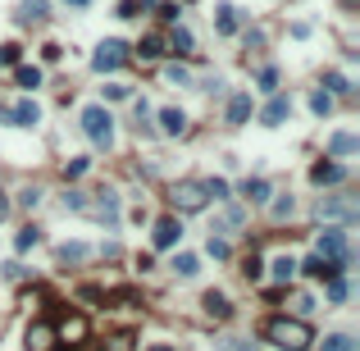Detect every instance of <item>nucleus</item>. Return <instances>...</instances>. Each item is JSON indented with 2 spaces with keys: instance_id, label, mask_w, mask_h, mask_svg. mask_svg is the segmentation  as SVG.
I'll return each mask as SVG.
<instances>
[{
  "instance_id": "f257e3e1",
  "label": "nucleus",
  "mask_w": 360,
  "mask_h": 351,
  "mask_svg": "<svg viewBox=\"0 0 360 351\" xmlns=\"http://www.w3.org/2000/svg\"><path fill=\"white\" fill-rule=\"evenodd\" d=\"M264 342H273L278 351H310V342H315V329H310L306 319H287V315H273L260 324Z\"/></svg>"
},
{
  "instance_id": "f03ea898",
  "label": "nucleus",
  "mask_w": 360,
  "mask_h": 351,
  "mask_svg": "<svg viewBox=\"0 0 360 351\" xmlns=\"http://www.w3.org/2000/svg\"><path fill=\"white\" fill-rule=\"evenodd\" d=\"M169 206H174L178 215H197V210H206L210 206L206 183H201V178H183V183H174L169 187Z\"/></svg>"
},
{
  "instance_id": "7ed1b4c3",
  "label": "nucleus",
  "mask_w": 360,
  "mask_h": 351,
  "mask_svg": "<svg viewBox=\"0 0 360 351\" xmlns=\"http://www.w3.org/2000/svg\"><path fill=\"white\" fill-rule=\"evenodd\" d=\"M82 132H87L91 146H100V151L114 146V119H109L105 105H87V110H82Z\"/></svg>"
},
{
  "instance_id": "20e7f679",
  "label": "nucleus",
  "mask_w": 360,
  "mask_h": 351,
  "mask_svg": "<svg viewBox=\"0 0 360 351\" xmlns=\"http://www.w3.org/2000/svg\"><path fill=\"white\" fill-rule=\"evenodd\" d=\"M315 255H324V260H333L338 269H347L351 264V246H347V228H324L319 233V251Z\"/></svg>"
},
{
  "instance_id": "39448f33",
  "label": "nucleus",
  "mask_w": 360,
  "mask_h": 351,
  "mask_svg": "<svg viewBox=\"0 0 360 351\" xmlns=\"http://www.w3.org/2000/svg\"><path fill=\"white\" fill-rule=\"evenodd\" d=\"M128 60H132V55H128V46L109 37V42L96 46V55H91V69H96V73H114V69H123Z\"/></svg>"
},
{
  "instance_id": "423d86ee",
  "label": "nucleus",
  "mask_w": 360,
  "mask_h": 351,
  "mask_svg": "<svg viewBox=\"0 0 360 351\" xmlns=\"http://www.w3.org/2000/svg\"><path fill=\"white\" fill-rule=\"evenodd\" d=\"M315 215H319V219H342V224H356L360 206H356V197H319Z\"/></svg>"
},
{
  "instance_id": "0eeeda50",
  "label": "nucleus",
  "mask_w": 360,
  "mask_h": 351,
  "mask_svg": "<svg viewBox=\"0 0 360 351\" xmlns=\"http://www.w3.org/2000/svg\"><path fill=\"white\" fill-rule=\"evenodd\" d=\"M82 215H91V219H105V224H114V219H119V192H109V187L91 192V197H87V206H82Z\"/></svg>"
},
{
  "instance_id": "6e6552de",
  "label": "nucleus",
  "mask_w": 360,
  "mask_h": 351,
  "mask_svg": "<svg viewBox=\"0 0 360 351\" xmlns=\"http://www.w3.org/2000/svg\"><path fill=\"white\" fill-rule=\"evenodd\" d=\"M178 237H183V224H178V215H160L151 228V242L160 246V251H169V246H178Z\"/></svg>"
},
{
  "instance_id": "1a4fd4ad",
  "label": "nucleus",
  "mask_w": 360,
  "mask_h": 351,
  "mask_svg": "<svg viewBox=\"0 0 360 351\" xmlns=\"http://www.w3.org/2000/svg\"><path fill=\"white\" fill-rule=\"evenodd\" d=\"M23 347H28V351H55V324H46V319L28 324V333H23Z\"/></svg>"
},
{
  "instance_id": "9d476101",
  "label": "nucleus",
  "mask_w": 360,
  "mask_h": 351,
  "mask_svg": "<svg viewBox=\"0 0 360 351\" xmlns=\"http://www.w3.org/2000/svg\"><path fill=\"white\" fill-rule=\"evenodd\" d=\"M87 319H82V315H64V319H60V324H55V338H64L69 342V347H82V342H87Z\"/></svg>"
},
{
  "instance_id": "9b49d317",
  "label": "nucleus",
  "mask_w": 360,
  "mask_h": 351,
  "mask_svg": "<svg viewBox=\"0 0 360 351\" xmlns=\"http://www.w3.org/2000/svg\"><path fill=\"white\" fill-rule=\"evenodd\" d=\"M10 123H14V128H37V123H42V105H37L33 96L14 100V105H10Z\"/></svg>"
},
{
  "instance_id": "f8f14e48",
  "label": "nucleus",
  "mask_w": 360,
  "mask_h": 351,
  "mask_svg": "<svg viewBox=\"0 0 360 351\" xmlns=\"http://www.w3.org/2000/svg\"><path fill=\"white\" fill-rule=\"evenodd\" d=\"M292 114V96H283V91H273L269 96V105H264V114H260V123L264 128H278V123Z\"/></svg>"
},
{
  "instance_id": "ddd939ff",
  "label": "nucleus",
  "mask_w": 360,
  "mask_h": 351,
  "mask_svg": "<svg viewBox=\"0 0 360 351\" xmlns=\"http://www.w3.org/2000/svg\"><path fill=\"white\" fill-rule=\"evenodd\" d=\"M347 178V165H333V160H319L315 169H310V183L315 187H333V183H342Z\"/></svg>"
},
{
  "instance_id": "4468645a",
  "label": "nucleus",
  "mask_w": 360,
  "mask_h": 351,
  "mask_svg": "<svg viewBox=\"0 0 360 351\" xmlns=\"http://www.w3.org/2000/svg\"><path fill=\"white\" fill-rule=\"evenodd\" d=\"M296 269H301L306 278H319V283H328V278H338V274H342L338 264L324 260V255H310V260H306V264H296Z\"/></svg>"
},
{
  "instance_id": "2eb2a0df",
  "label": "nucleus",
  "mask_w": 360,
  "mask_h": 351,
  "mask_svg": "<svg viewBox=\"0 0 360 351\" xmlns=\"http://www.w3.org/2000/svg\"><path fill=\"white\" fill-rule=\"evenodd\" d=\"M51 19V0H19V23L33 28V23H46Z\"/></svg>"
},
{
  "instance_id": "dca6fc26",
  "label": "nucleus",
  "mask_w": 360,
  "mask_h": 351,
  "mask_svg": "<svg viewBox=\"0 0 360 351\" xmlns=\"http://www.w3.org/2000/svg\"><path fill=\"white\" fill-rule=\"evenodd\" d=\"M242 28V10H233V5H219L215 10V33L219 37H233Z\"/></svg>"
},
{
  "instance_id": "f3484780",
  "label": "nucleus",
  "mask_w": 360,
  "mask_h": 351,
  "mask_svg": "<svg viewBox=\"0 0 360 351\" xmlns=\"http://www.w3.org/2000/svg\"><path fill=\"white\" fill-rule=\"evenodd\" d=\"M246 119H251V91H237V96H228V123L242 128Z\"/></svg>"
},
{
  "instance_id": "a211bd4d",
  "label": "nucleus",
  "mask_w": 360,
  "mask_h": 351,
  "mask_svg": "<svg viewBox=\"0 0 360 351\" xmlns=\"http://www.w3.org/2000/svg\"><path fill=\"white\" fill-rule=\"evenodd\" d=\"M201 306H206L210 319H233V306H228V296L224 292H206L201 296Z\"/></svg>"
},
{
  "instance_id": "6ab92c4d",
  "label": "nucleus",
  "mask_w": 360,
  "mask_h": 351,
  "mask_svg": "<svg viewBox=\"0 0 360 351\" xmlns=\"http://www.w3.org/2000/svg\"><path fill=\"white\" fill-rule=\"evenodd\" d=\"M164 51H169V46H164V37H160V33H146L142 42H137V60H146V64H151V60H160Z\"/></svg>"
},
{
  "instance_id": "aec40b11",
  "label": "nucleus",
  "mask_w": 360,
  "mask_h": 351,
  "mask_svg": "<svg viewBox=\"0 0 360 351\" xmlns=\"http://www.w3.org/2000/svg\"><path fill=\"white\" fill-rule=\"evenodd\" d=\"M356 151H360L356 132H333V137H328V155H356Z\"/></svg>"
},
{
  "instance_id": "412c9836",
  "label": "nucleus",
  "mask_w": 360,
  "mask_h": 351,
  "mask_svg": "<svg viewBox=\"0 0 360 351\" xmlns=\"http://www.w3.org/2000/svg\"><path fill=\"white\" fill-rule=\"evenodd\" d=\"M160 128L169 132V137H183V132H187V114L169 105V110H160Z\"/></svg>"
},
{
  "instance_id": "4be33fe9",
  "label": "nucleus",
  "mask_w": 360,
  "mask_h": 351,
  "mask_svg": "<svg viewBox=\"0 0 360 351\" xmlns=\"http://www.w3.org/2000/svg\"><path fill=\"white\" fill-rule=\"evenodd\" d=\"M242 197L251 201V206H260V201H269V183L264 178H242V187H237Z\"/></svg>"
},
{
  "instance_id": "5701e85b",
  "label": "nucleus",
  "mask_w": 360,
  "mask_h": 351,
  "mask_svg": "<svg viewBox=\"0 0 360 351\" xmlns=\"http://www.w3.org/2000/svg\"><path fill=\"white\" fill-rule=\"evenodd\" d=\"M37 242H42V228H37V224H28V228H19V237H14V251L28 255V251L37 246Z\"/></svg>"
},
{
  "instance_id": "b1692460",
  "label": "nucleus",
  "mask_w": 360,
  "mask_h": 351,
  "mask_svg": "<svg viewBox=\"0 0 360 351\" xmlns=\"http://www.w3.org/2000/svg\"><path fill=\"white\" fill-rule=\"evenodd\" d=\"M55 255H60V260H64V264H82V260H87V255H91V246H82V242H64V246H60V251H55Z\"/></svg>"
},
{
  "instance_id": "393cba45",
  "label": "nucleus",
  "mask_w": 360,
  "mask_h": 351,
  "mask_svg": "<svg viewBox=\"0 0 360 351\" xmlns=\"http://www.w3.org/2000/svg\"><path fill=\"white\" fill-rule=\"evenodd\" d=\"M14 82H19V87H28V91L42 87V69H37V64H19V69H14Z\"/></svg>"
},
{
  "instance_id": "a878e982",
  "label": "nucleus",
  "mask_w": 360,
  "mask_h": 351,
  "mask_svg": "<svg viewBox=\"0 0 360 351\" xmlns=\"http://www.w3.org/2000/svg\"><path fill=\"white\" fill-rule=\"evenodd\" d=\"M164 46H169L174 55H192V46H197V42H192V33H187V28H174V37H169Z\"/></svg>"
},
{
  "instance_id": "bb28decb",
  "label": "nucleus",
  "mask_w": 360,
  "mask_h": 351,
  "mask_svg": "<svg viewBox=\"0 0 360 351\" xmlns=\"http://www.w3.org/2000/svg\"><path fill=\"white\" fill-rule=\"evenodd\" d=\"M269 269H273V278H278V283H292V274H296V260H292V255H278V260H273Z\"/></svg>"
},
{
  "instance_id": "cd10ccee",
  "label": "nucleus",
  "mask_w": 360,
  "mask_h": 351,
  "mask_svg": "<svg viewBox=\"0 0 360 351\" xmlns=\"http://www.w3.org/2000/svg\"><path fill=\"white\" fill-rule=\"evenodd\" d=\"M169 269H174V274H178V278H192V274H197V255H192V251H183V255H174V264H169Z\"/></svg>"
},
{
  "instance_id": "c85d7f7f",
  "label": "nucleus",
  "mask_w": 360,
  "mask_h": 351,
  "mask_svg": "<svg viewBox=\"0 0 360 351\" xmlns=\"http://www.w3.org/2000/svg\"><path fill=\"white\" fill-rule=\"evenodd\" d=\"M242 274L251 278V283L264 274V264H260V255H255V251H246V255H242Z\"/></svg>"
},
{
  "instance_id": "c756f323",
  "label": "nucleus",
  "mask_w": 360,
  "mask_h": 351,
  "mask_svg": "<svg viewBox=\"0 0 360 351\" xmlns=\"http://www.w3.org/2000/svg\"><path fill=\"white\" fill-rule=\"evenodd\" d=\"M324 87H328V96H347L351 91V82L342 73H324Z\"/></svg>"
},
{
  "instance_id": "7c9ffc66",
  "label": "nucleus",
  "mask_w": 360,
  "mask_h": 351,
  "mask_svg": "<svg viewBox=\"0 0 360 351\" xmlns=\"http://www.w3.org/2000/svg\"><path fill=\"white\" fill-rule=\"evenodd\" d=\"M319 351H356V342L347 338V333H333V338H324V347Z\"/></svg>"
},
{
  "instance_id": "2f4dec72",
  "label": "nucleus",
  "mask_w": 360,
  "mask_h": 351,
  "mask_svg": "<svg viewBox=\"0 0 360 351\" xmlns=\"http://www.w3.org/2000/svg\"><path fill=\"white\" fill-rule=\"evenodd\" d=\"M19 55H23V46H19V42H5V46H0V64H5V69L19 64Z\"/></svg>"
},
{
  "instance_id": "473e14b6",
  "label": "nucleus",
  "mask_w": 360,
  "mask_h": 351,
  "mask_svg": "<svg viewBox=\"0 0 360 351\" xmlns=\"http://www.w3.org/2000/svg\"><path fill=\"white\" fill-rule=\"evenodd\" d=\"M310 110H315L319 119H324V114L333 110V96H328V91H310Z\"/></svg>"
},
{
  "instance_id": "72a5a7b5",
  "label": "nucleus",
  "mask_w": 360,
  "mask_h": 351,
  "mask_svg": "<svg viewBox=\"0 0 360 351\" xmlns=\"http://www.w3.org/2000/svg\"><path fill=\"white\" fill-rule=\"evenodd\" d=\"M91 169V160H64V183H73V178H82Z\"/></svg>"
},
{
  "instance_id": "f704fd0d",
  "label": "nucleus",
  "mask_w": 360,
  "mask_h": 351,
  "mask_svg": "<svg viewBox=\"0 0 360 351\" xmlns=\"http://www.w3.org/2000/svg\"><path fill=\"white\" fill-rule=\"evenodd\" d=\"M206 251L215 255V260H228V255H233V246H228L224 237H210V242H206Z\"/></svg>"
},
{
  "instance_id": "c9c22d12",
  "label": "nucleus",
  "mask_w": 360,
  "mask_h": 351,
  "mask_svg": "<svg viewBox=\"0 0 360 351\" xmlns=\"http://www.w3.org/2000/svg\"><path fill=\"white\" fill-rule=\"evenodd\" d=\"M164 78H169L174 87H187V82H192V73H187L183 64H169V69H164Z\"/></svg>"
},
{
  "instance_id": "e433bc0d",
  "label": "nucleus",
  "mask_w": 360,
  "mask_h": 351,
  "mask_svg": "<svg viewBox=\"0 0 360 351\" xmlns=\"http://www.w3.org/2000/svg\"><path fill=\"white\" fill-rule=\"evenodd\" d=\"M206 192L215 201H228V183H224V178H206Z\"/></svg>"
},
{
  "instance_id": "4c0bfd02",
  "label": "nucleus",
  "mask_w": 360,
  "mask_h": 351,
  "mask_svg": "<svg viewBox=\"0 0 360 351\" xmlns=\"http://www.w3.org/2000/svg\"><path fill=\"white\" fill-rule=\"evenodd\" d=\"M82 206H87V192H64V210L82 215Z\"/></svg>"
},
{
  "instance_id": "58836bf2",
  "label": "nucleus",
  "mask_w": 360,
  "mask_h": 351,
  "mask_svg": "<svg viewBox=\"0 0 360 351\" xmlns=\"http://www.w3.org/2000/svg\"><path fill=\"white\" fill-rule=\"evenodd\" d=\"M105 100H132V87H123V82H109V87H105Z\"/></svg>"
},
{
  "instance_id": "ea45409f",
  "label": "nucleus",
  "mask_w": 360,
  "mask_h": 351,
  "mask_svg": "<svg viewBox=\"0 0 360 351\" xmlns=\"http://www.w3.org/2000/svg\"><path fill=\"white\" fill-rule=\"evenodd\" d=\"M328 301H347V283H342V274L328 278Z\"/></svg>"
},
{
  "instance_id": "a19ab883",
  "label": "nucleus",
  "mask_w": 360,
  "mask_h": 351,
  "mask_svg": "<svg viewBox=\"0 0 360 351\" xmlns=\"http://www.w3.org/2000/svg\"><path fill=\"white\" fill-rule=\"evenodd\" d=\"M19 206H23V210H37V206H42V192H37V187L19 192Z\"/></svg>"
},
{
  "instance_id": "79ce46f5",
  "label": "nucleus",
  "mask_w": 360,
  "mask_h": 351,
  "mask_svg": "<svg viewBox=\"0 0 360 351\" xmlns=\"http://www.w3.org/2000/svg\"><path fill=\"white\" fill-rule=\"evenodd\" d=\"M292 197H283V201H273V219H287V215H292Z\"/></svg>"
},
{
  "instance_id": "37998d69",
  "label": "nucleus",
  "mask_w": 360,
  "mask_h": 351,
  "mask_svg": "<svg viewBox=\"0 0 360 351\" xmlns=\"http://www.w3.org/2000/svg\"><path fill=\"white\" fill-rule=\"evenodd\" d=\"M260 87H264V91L278 87V69H260Z\"/></svg>"
},
{
  "instance_id": "c03bdc74",
  "label": "nucleus",
  "mask_w": 360,
  "mask_h": 351,
  "mask_svg": "<svg viewBox=\"0 0 360 351\" xmlns=\"http://www.w3.org/2000/svg\"><path fill=\"white\" fill-rule=\"evenodd\" d=\"M160 10V23H178V5H155Z\"/></svg>"
},
{
  "instance_id": "a18cd8bd",
  "label": "nucleus",
  "mask_w": 360,
  "mask_h": 351,
  "mask_svg": "<svg viewBox=\"0 0 360 351\" xmlns=\"http://www.w3.org/2000/svg\"><path fill=\"white\" fill-rule=\"evenodd\" d=\"M292 306H296V310H301V315H306V310H315V301H310V296H306V292H296V296H292Z\"/></svg>"
},
{
  "instance_id": "49530a36",
  "label": "nucleus",
  "mask_w": 360,
  "mask_h": 351,
  "mask_svg": "<svg viewBox=\"0 0 360 351\" xmlns=\"http://www.w3.org/2000/svg\"><path fill=\"white\" fill-rule=\"evenodd\" d=\"M119 19H137V0H119Z\"/></svg>"
},
{
  "instance_id": "de8ad7c7",
  "label": "nucleus",
  "mask_w": 360,
  "mask_h": 351,
  "mask_svg": "<svg viewBox=\"0 0 360 351\" xmlns=\"http://www.w3.org/2000/svg\"><path fill=\"white\" fill-rule=\"evenodd\" d=\"M60 55H64V51H60V46H55V42H51V46H42V60H46V64H55V60H60Z\"/></svg>"
},
{
  "instance_id": "09e8293b",
  "label": "nucleus",
  "mask_w": 360,
  "mask_h": 351,
  "mask_svg": "<svg viewBox=\"0 0 360 351\" xmlns=\"http://www.w3.org/2000/svg\"><path fill=\"white\" fill-rule=\"evenodd\" d=\"M264 46V33H246V51H260Z\"/></svg>"
},
{
  "instance_id": "8fccbe9b",
  "label": "nucleus",
  "mask_w": 360,
  "mask_h": 351,
  "mask_svg": "<svg viewBox=\"0 0 360 351\" xmlns=\"http://www.w3.org/2000/svg\"><path fill=\"white\" fill-rule=\"evenodd\" d=\"M5 219H10V201L0 197V224H5Z\"/></svg>"
},
{
  "instance_id": "3c124183",
  "label": "nucleus",
  "mask_w": 360,
  "mask_h": 351,
  "mask_svg": "<svg viewBox=\"0 0 360 351\" xmlns=\"http://www.w3.org/2000/svg\"><path fill=\"white\" fill-rule=\"evenodd\" d=\"M146 351H174V347H164V342H155V347H146Z\"/></svg>"
},
{
  "instance_id": "603ef678",
  "label": "nucleus",
  "mask_w": 360,
  "mask_h": 351,
  "mask_svg": "<svg viewBox=\"0 0 360 351\" xmlns=\"http://www.w3.org/2000/svg\"><path fill=\"white\" fill-rule=\"evenodd\" d=\"M69 5H78V10H82V5H91V0H69Z\"/></svg>"
},
{
  "instance_id": "864d4df0",
  "label": "nucleus",
  "mask_w": 360,
  "mask_h": 351,
  "mask_svg": "<svg viewBox=\"0 0 360 351\" xmlns=\"http://www.w3.org/2000/svg\"><path fill=\"white\" fill-rule=\"evenodd\" d=\"M342 5H347V10H351V5H356V0H342Z\"/></svg>"
}]
</instances>
